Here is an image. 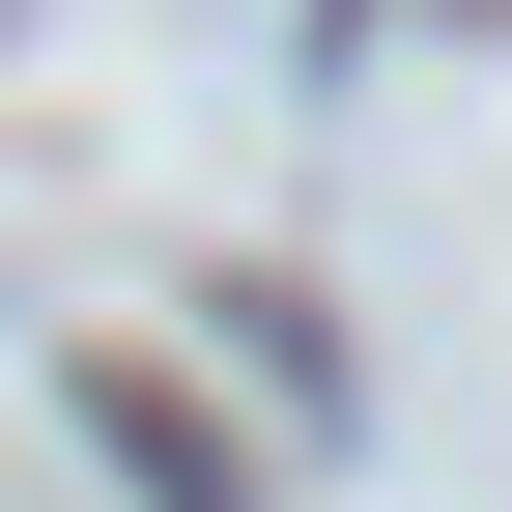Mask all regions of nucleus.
Wrapping results in <instances>:
<instances>
[{
  "mask_svg": "<svg viewBox=\"0 0 512 512\" xmlns=\"http://www.w3.org/2000/svg\"><path fill=\"white\" fill-rule=\"evenodd\" d=\"M86 456H114V484H143V512H256V484L200 456V399H171V370H86Z\"/></svg>",
  "mask_w": 512,
  "mask_h": 512,
  "instance_id": "obj_1",
  "label": "nucleus"
}]
</instances>
